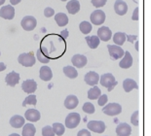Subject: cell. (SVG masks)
I'll use <instances>...</instances> for the list:
<instances>
[{"instance_id":"6da1fadb","label":"cell","mask_w":151,"mask_h":136,"mask_svg":"<svg viewBox=\"0 0 151 136\" xmlns=\"http://www.w3.org/2000/svg\"><path fill=\"white\" fill-rule=\"evenodd\" d=\"M99 83L102 87H106L108 92H112V89L118 84L115 77L111 73H105L104 75H101V77L99 78Z\"/></svg>"},{"instance_id":"7a4b0ae2","label":"cell","mask_w":151,"mask_h":136,"mask_svg":"<svg viewBox=\"0 0 151 136\" xmlns=\"http://www.w3.org/2000/svg\"><path fill=\"white\" fill-rule=\"evenodd\" d=\"M19 63L24 67H31L36 62V58L32 53H22L18 57Z\"/></svg>"},{"instance_id":"3957f363","label":"cell","mask_w":151,"mask_h":136,"mask_svg":"<svg viewBox=\"0 0 151 136\" xmlns=\"http://www.w3.org/2000/svg\"><path fill=\"white\" fill-rule=\"evenodd\" d=\"M80 122H81V116L78 113H70L65 118V127L69 129H73L79 125Z\"/></svg>"},{"instance_id":"277c9868","label":"cell","mask_w":151,"mask_h":136,"mask_svg":"<svg viewBox=\"0 0 151 136\" xmlns=\"http://www.w3.org/2000/svg\"><path fill=\"white\" fill-rule=\"evenodd\" d=\"M102 112L107 116H117L122 112V106L118 103H109L102 108Z\"/></svg>"},{"instance_id":"5b68a950","label":"cell","mask_w":151,"mask_h":136,"mask_svg":"<svg viewBox=\"0 0 151 136\" xmlns=\"http://www.w3.org/2000/svg\"><path fill=\"white\" fill-rule=\"evenodd\" d=\"M108 53L110 54V57L113 60H117L119 58H122L124 57L125 51L120 46L117 45H107Z\"/></svg>"},{"instance_id":"8992f818","label":"cell","mask_w":151,"mask_h":136,"mask_svg":"<svg viewBox=\"0 0 151 136\" xmlns=\"http://www.w3.org/2000/svg\"><path fill=\"white\" fill-rule=\"evenodd\" d=\"M21 25L25 31H31L36 27L37 21L34 17H32V16H27V17H24L22 19Z\"/></svg>"},{"instance_id":"52a82bcc","label":"cell","mask_w":151,"mask_h":136,"mask_svg":"<svg viewBox=\"0 0 151 136\" xmlns=\"http://www.w3.org/2000/svg\"><path fill=\"white\" fill-rule=\"evenodd\" d=\"M87 127L91 131L97 132V133H104L106 126L102 121H90L87 124Z\"/></svg>"},{"instance_id":"ba28073f","label":"cell","mask_w":151,"mask_h":136,"mask_svg":"<svg viewBox=\"0 0 151 136\" xmlns=\"http://www.w3.org/2000/svg\"><path fill=\"white\" fill-rule=\"evenodd\" d=\"M105 21V14L101 10H96L92 13L91 15V21L92 24L96 25H101Z\"/></svg>"},{"instance_id":"9c48e42d","label":"cell","mask_w":151,"mask_h":136,"mask_svg":"<svg viewBox=\"0 0 151 136\" xmlns=\"http://www.w3.org/2000/svg\"><path fill=\"white\" fill-rule=\"evenodd\" d=\"M0 17L5 19H13L15 17V9L11 5L3 6L0 9Z\"/></svg>"},{"instance_id":"30bf717a","label":"cell","mask_w":151,"mask_h":136,"mask_svg":"<svg viewBox=\"0 0 151 136\" xmlns=\"http://www.w3.org/2000/svg\"><path fill=\"white\" fill-rule=\"evenodd\" d=\"M84 80L87 85L92 87L97 86V84L99 81V75L97 72H95V71H90V72H88L85 75Z\"/></svg>"},{"instance_id":"8fae6325","label":"cell","mask_w":151,"mask_h":136,"mask_svg":"<svg viewBox=\"0 0 151 136\" xmlns=\"http://www.w3.org/2000/svg\"><path fill=\"white\" fill-rule=\"evenodd\" d=\"M22 89L27 93H33L37 89V83L34 80H25L22 84Z\"/></svg>"},{"instance_id":"7c38bea8","label":"cell","mask_w":151,"mask_h":136,"mask_svg":"<svg viewBox=\"0 0 151 136\" xmlns=\"http://www.w3.org/2000/svg\"><path fill=\"white\" fill-rule=\"evenodd\" d=\"M115 13L119 16H124L128 12V5L123 0H116L114 3Z\"/></svg>"},{"instance_id":"4fadbf2b","label":"cell","mask_w":151,"mask_h":136,"mask_svg":"<svg viewBox=\"0 0 151 136\" xmlns=\"http://www.w3.org/2000/svg\"><path fill=\"white\" fill-rule=\"evenodd\" d=\"M41 118V115L38 110L36 109H28L27 110V112L24 113V119H27V121H29L31 122H38Z\"/></svg>"},{"instance_id":"5bb4252c","label":"cell","mask_w":151,"mask_h":136,"mask_svg":"<svg viewBox=\"0 0 151 136\" xmlns=\"http://www.w3.org/2000/svg\"><path fill=\"white\" fill-rule=\"evenodd\" d=\"M98 37L99 38V40L107 42L112 37V32L107 26H101L98 30Z\"/></svg>"},{"instance_id":"9a60e30c","label":"cell","mask_w":151,"mask_h":136,"mask_svg":"<svg viewBox=\"0 0 151 136\" xmlns=\"http://www.w3.org/2000/svg\"><path fill=\"white\" fill-rule=\"evenodd\" d=\"M20 81V74L17 73L16 71H12V72L8 73L5 78V82L8 86L15 87Z\"/></svg>"},{"instance_id":"2e32d148","label":"cell","mask_w":151,"mask_h":136,"mask_svg":"<svg viewBox=\"0 0 151 136\" xmlns=\"http://www.w3.org/2000/svg\"><path fill=\"white\" fill-rule=\"evenodd\" d=\"M132 133V127L126 124V122H122L118 125L116 127V134L118 136H130Z\"/></svg>"},{"instance_id":"e0dca14e","label":"cell","mask_w":151,"mask_h":136,"mask_svg":"<svg viewBox=\"0 0 151 136\" xmlns=\"http://www.w3.org/2000/svg\"><path fill=\"white\" fill-rule=\"evenodd\" d=\"M133 65V57L130 54V52H125L124 57L122 58V60L119 63V66L120 68H123V69H128Z\"/></svg>"},{"instance_id":"ac0fdd59","label":"cell","mask_w":151,"mask_h":136,"mask_svg":"<svg viewBox=\"0 0 151 136\" xmlns=\"http://www.w3.org/2000/svg\"><path fill=\"white\" fill-rule=\"evenodd\" d=\"M37 59L42 63H48L50 61V57L48 56V50L46 47H40L36 52Z\"/></svg>"},{"instance_id":"d6986e66","label":"cell","mask_w":151,"mask_h":136,"mask_svg":"<svg viewBox=\"0 0 151 136\" xmlns=\"http://www.w3.org/2000/svg\"><path fill=\"white\" fill-rule=\"evenodd\" d=\"M71 62L76 68H82L87 64V57L83 54H75L71 58Z\"/></svg>"},{"instance_id":"ffe728a7","label":"cell","mask_w":151,"mask_h":136,"mask_svg":"<svg viewBox=\"0 0 151 136\" xmlns=\"http://www.w3.org/2000/svg\"><path fill=\"white\" fill-rule=\"evenodd\" d=\"M39 77L42 81H45V82H48L53 78V72L51 70L50 67L48 66H42L40 68L39 71Z\"/></svg>"},{"instance_id":"44dd1931","label":"cell","mask_w":151,"mask_h":136,"mask_svg":"<svg viewBox=\"0 0 151 136\" xmlns=\"http://www.w3.org/2000/svg\"><path fill=\"white\" fill-rule=\"evenodd\" d=\"M78 103H79V100L77 98V96L73 95V94L68 95L65 100V106L69 110L75 109L77 105H78Z\"/></svg>"},{"instance_id":"7402d4cb","label":"cell","mask_w":151,"mask_h":136,"mask_svg":"<svg viewBox=\"0 0 151 136\" xmlns=\"http://www.w3.org/2000/svg\"><path fill=\"white\" fill-rule=\"evenodd\" d=\"M10 125L14 128H21L24 125V118L20 115H15L10 119Z\"/></svg>"},{"instance_id":"603a6c76","label":"cell","mask_w":151,"mask_h":136,"mask_svg":"<svg viewBox=\"0 0 151 136\" xmlns=\"http://www.w3.org/2000/svg\"><path fill=\"white\" fill-rule=\"evenodd\" d=\"M66 9L69 14L75 15L79 12L80 10V3L78 0H70L66 4Z\"/></svg>"},{"instance_id":"cb8c5ba5","label":"cell","mask_w":151,"mask_h":136,"mask_svg":"<svg viewBox=\"0 0 151 136\" xmlns=\"http://www.w3.org/2000/svg\"><path fill=\"white\" fill-rule=\"evenodd\" d=\"M123 87L126 92H130L131 90H133L134 89H139V85H137L136 81L133 79H125L123 82Z\"/></svg>"},{"instance_id":"d4e9b609","label":"cell","mask_w":151,"mask_h":136,"mask_svg":"<svg viewBox=\"0 0 151 136\" xmlns=\"http://www.w3.org/2000/svg\"><path fill=\"white\" fill-rule=\"evenodd\" d=\"M55 21H56L59 26L63 27L65 26L68 24V17H67L65 13H59V14L55 15Z\"/></svg>"},{"instance_id":"484cf974","label":"cell","mask_w":151,"mask_h":136,"mask_svg":"<svg viewBox=\"0 0 151 136\" xmlns=\"http://www.w3.org/2000/svg\"><path fill=\"white\" fill-rule=\"evenodd\" d=\"M86 39V42L87 44H88V46L91 48V49H97L99 45V38L98 36H96V35H93V36H87L85 37Z\"/></svg>"},{"instance_id":"4316f807","label":"cell","mask_w":151,"mask_h":136,"mask_svg":"<svg viewBox=\"0 0 151 136\" xmlns=\"http://www.w3.org/2000/svg\"><path fill=\"white\" fill-rule=\"evenodd\" d=\"M36 133V128L32 124H27L22 127V136H34Z\"/></svg>"},{"instance_id":"83f0119b","label":"cell","mask_w":151,"mask_h":136,"mask_svg":"<svg viewBox=\"0 0 151 136\" xmlns=\"http://www.w3.org/2000/svg\"><path fill=\"white\" fill-rule=\"evenodd\" d=\"M101 95V89H99V87L97 86H94L91 89H89V92H88V98L91 100L98 99Z\"/></svg>"},{"instance_id":"f1b7e54d","label":"cell","mask_w":151,"mask_h":136,"mask_svg":"<svg viewBox=\"0 0 151 136\" xmlns=\"http://www.w3.org/2000/svg\"><path fill=\"white\" fill-rule=\"evenodd\" d=\"M63 73L65 74V76H67L70 79H75L78 76V72L73 66H65L63 67Z\"/></svg>"},{"instance_id":"f546056e","label":"cell","mask_w":151,"mask_h":136,"mask_svg":"<svg viewBox=\"0 0 151 136\" xmlns=\"http://www.w3.org/2000/svg\"><path fill=\"white\" fill-rule=\"evenodd\" d=\"M126 36L127 35L124 33V32H116L113 35V42L117 46H121L125 43L126 41Z\"/></svg>"},{"instance_id":"4dcf8cb0","label":"cell","mask_w":151,"mask_h":136,"mask_svg":"<svg viewBox=\"0 0 151 136\" xmlns=\"http://www.w3.org/2000/svg\"><path fill=\"white\" fill-rule=\"evenodd\" d=\"M52 128L55 132V134L58 135V136L63 135V133H65V125H63V124H60V122H55L52 126Z\"/></svg>"},{"instance_id":"1f68e13d","label":"cell","mask_w":151,"mask_h":136,"mask_svg":"<svg viewBox=\"0 0 151 136\" xmlns=\"http://www.w3.org/2000/svg\"><path fill=\"white\" fill-rule=\"evenodd\" d=\"M79 28L80 31L82 32L83 34H89L90 32L92 31V24H90L89 21H82L81 24H79Z\"/></svg>"},{"instance_id":"d6a6232c","label":"cell","mask_w":151,"mask_h":136,"mask_svg":"<svg viewBox=\"0 0 151 136\" xmlns=\"http://www.w3.org/2000/svg\"><path fill=\"white\" fill-rule=\"evenodd\" d=\"M37 103V99H36V96L34 94H30L28 95L27 98L24 100V102H22V106L25 107L27 105H33L35 106Z\"/></svg>"},{"instance_id":"836d02e7","label":"cell","mask_w":151,"mask_h":136,"mask_svg":"<svg viewBox=\"0 0 151 136\" xmlns=\"http://www.w3.org/2000/svg\"><path fill=\"white\" fill-rule=\"evenodd\" d=\"M82 110L84 111L86 114H94L96 109H95V106L92 104V103L90 102H86L84 105H83L82 107Z\"/></svg>"},{"instance_id":"e575fe53","label":"cell","mask_w":151,"mask_h":136,"mask_svg":"<svg viewBox=\"0 0 151 136\" xmlns=\"http://www.w3.org/2000/svg\"><path fill=\"white\" fill-rule=\"evenodd\" d=\"M42 136H55V132L52 126L46 125L42 128Z\"/></svg>"},{"instance_id":"d590c367","label":"cell","mask_w":151,"mask_h":136,"mask_svg":"<svg viewBox=\"0 0 151 136\" xmlns=\"http://www.w3.org/2000/svg\"><path fill=\"white\" fill-rule=\"evenodd\" d=\"M91 2L94 7L99 8V7H104V6L106 4L107 0H91Z\"/></svg>"},{"instance_id":"8d00e7d4","label":"cell","mask_w":151,"mask_h":136,"mask_svg":"<svg viewBox=\"0 0 151 136\" xmlns=\"http://www.w3.org/2000/svg\"><path fill=\"white\" fill-rule=\"evenodd\" d=\"M139 112L136 111V112H134V114L132 115V117H131V122L134 126L139 125Z\"/></svg>"},{"instance_id":"74e56055","label":"cell","mask_w":151,"mask_h":136,"mask_svg":"<svg viewBox=\"0 0 151 136\" xmlns=\"http://www.w3.org/2000/svg\"><path fill=\"white\" fill-rule=\"evenodd\" d=\"M98 99H99V100H98V103H99V106H104V105L107 103V101H108V97H107L106 94H102V95H101Z\"/></svg>"},{"instance_id":"f35d334b","label":"cell","mask_w":151,"mask_h":136,"mask_svg":"<svg viewBox=\"0 0 151 136\" xmlns=\"http://www.w3.org/2000/svg\"><path fill=\"white\" fill-rule=\"evenodd\" d=\"M54 15H55V11H54L53 8H50V7L45 8V10H44V16H45V17L51 18V17H53Z\"/></svg>"},{"instance_id":"ab89813d","label":"cell","mask_w":151,"mask_h":136,"mask_svg":"<svg viewBox=\"0 0 151 136\" xmlns=\"http://www.w3.org/2000/svg\"><path fill=\"white\" fill-rule=\"evenodd\" d=\"M77 136H92L91 135V132L87 129H81L78 133H77Z\"/></svg>"},{"instance_id":"60d3db41","label":"cell","mask_w":151,"mask_h":136,"mask_svg":"<svg viewBox=\"0 0 151 136\" xmlns=\"http://www.w3.org/2000/svg\"><path fill=\"white\" fill-rule=\"evenodd\" d=\"M132 19L133 21H139V7H137L134 10V14L133 17H132Z\"/></svg>"},{"instance_id":"b9f144b4","label":"cell","mask_w":151,"mask_h":136,"mask_svg":"<svg viewBox=\"0 0 151 136\" xmlns=\"http://www.w3.org/2000/svg\"><path fill=\"white\" fill-rule=\"evenodd\" d=\"M126 39L130 42V43H134V42L137 39V35H128V36H126Z\"/></svg>"},{"instance_id":"7bdbcfd3","label":"cell","mask_w":151,"mask_h":136,"mask_svg":"<svg viewBox=\"0 0 151 136\" xmlns=\"http://www.w3.org/2000/svg\"><path fill=\"white\" fill-rule=\"evenodd\" d=\"M60 35H62V37L63 38H65V39H66L67 37H68V31L66 30H63L62 32H60Z\"/></svg>"},{"instance_id":"ee69618b","label":"cell","mask_w":151,"mask_h":136,"mask_svg":"<svg viewBox=\"0 0 151 136\" xmlns=\"http://www.w3.org/2000/svg\"><path fill=\"white\" fill-rule=\"evenodd\" d=\"M6 69V64L3 62H0V72L1 71H4Z\"/></svg>"},{"instance_id":"f6af8a7d","label":"cell","mask_w":151,"mask_h":136,"mask_svg":"<svg viewBox=\"0 0 151 136\" xmlns=\"http://www.w3.org/2000/svg\"><path fill=\"white\" fill-rule=\"evenodd\" d=\"M21 1H22V0H10V3H11V5H17Z\"/></svg>"},{"instance_id":"bcb514c9","label":"cell","mask_w":151,"mask_h":136,"mask_svg":"<svg viewBox=\"0 0 151 136\" xmlns=\"http://www.w3.org/2000/svg\"><path fill=\"white\" fill-rule=\"evenodd\" d=\"M134 48H136V50L139 52V41H137L136 45H134Z\"/></svg>"},{"instance_id":"7dc6e473","label":"cell","mask_w":151,"mask_h":136,"mask_svg":"<svg viewBox=\"0 0 151 136\" xmlns=\"http://www.w3.org/2000/svg\"><path fill=\"white\" fill-rule=\"evenodd\" d=\"M9 136H20V134H18V133H12V134H10Z\"/></svg>"},{"instance_id":"c3c4849f","label":"cell","mask_w":151,"mask_h":136,"mask_svg":"<svg viewBox=\"0 0 151 136\" xmlns=\"http://www.w3.org/2000/svg\"><path fill=\"white\" fill-rule=\"evenodd\" d=\"M6 1V0H0V6L3 5V3H4Z\"/></svg>"},{"instance_id":"681fc988","label":"cell","mask_w":151,"mask_h":136,"mask_svg":"<svg viewBox=\"0 0 151 136\" xmlns=\"http://www.w3.org/2000/svg\"><path fill=\"white\" fill-rule=\"evenodd\" d=\"M60 1H66V0H60Z\"/></svg>"}]
</instances>
